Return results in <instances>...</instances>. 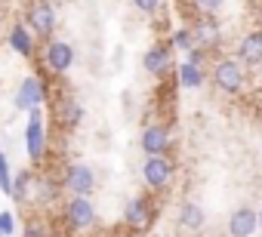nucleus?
I'll list each match as a JSON object with an SVG mask.
<instances>
[{
    "instance_id": "obj_1",
    "label": "nucleus",
    "mask_w": 262,
    "mask_h": 237,
    "mask_svg": "<svg viewBox=\"0 0 262 237\" xmlns=\"http://www.w3.org/2000/svg\"><path fill=\"white\" fill-rule=\"evenodd\" d=\"M65 188H68L74 197H86V194H93V188H96V176H93V170H90L86 163H71V167L65 170Z\"/></svg>"
},
{
    "instance_id": "obj_2",
    "label": "nucleus",
    "mask_w": 262,
    "mask_h": 237,
    "mask_svg": "<svg viewBox=\"0 0 262 237\" xmlns=\"http://www.w3.org/2000/svg\"><path fill=\"white\" fill-rule=\"evenodd\" d=\"M25 148H28V157H31V160H40V157H43V148H47V136H43V124H40V108H31V111H28V127H25Z\"/></svg>"
},
{
    "instance_id": "obj_3",
    "label": "nucleus",
    "mask_w": 262,
    "mask_h": 237,
    "mask_svg": "<svg viewBox=\"0 0 262 237\" xmlns=\"http://www.w3.org/2000/svg\"><path fill=\"white\" fill-rule=\"evenodd\" d=\"M213 83H216L219 89H225V92H237V89L244 86V71H241V65L231 62V59L216 62V68H213Z\"/></svg>"
},
{
    "instance_id": "obj_4",
    "label": "nucleus",
    "mask_w": 262,
    "mask_h": 237,
    "mask_svg": "<svg viewBox=\"0 0 262 237\" xmlns=\"http://www.w3.org/2000/svg\"><path fill=\"white\" fill-rule=\"evenodd\" d=\"M28 28L34 34H53V28H56L53 4H47V0H34V4L28 7Z\"/></svg>"
},
{
    "instance_id": "obj_5",
    "label": "nucleus",
    "mask_w": 262,
    "mask_h": 237,
    "mask_svg": "<svg viewBox=\"0 0 262 237\" xmlns=\"http://www.w3.org/2000/svg\"><path fill=\"white\" fill-rule=\"evenodd\" d=\"M170 176H173V163H170L164 154H155V157H148V160L142 163V179H145L151 188H164V185L170 182Z\"/></svg>"
},
{
    "instance_id": "obj_6",
    "label": "nucleus",
    "mask_w": 262,
    "mask_h": 237,
    "mask_svg": "<svg viewBox=\"0 0 262 237\" xmlns=\"http://www.w3.org/2000/svg\"><path fill=\"white\" fill-rule=\"evenodd\" d=\"M71 65H74V50H71V43L53 40V43L47 46V68L56 71V74H62V71H68Z\"/></svg>"
},
{
    "instance_id": "obj_7",
    "label": "nucleus",
    "mask_w": 262,
    "mask_h": 237,
    "mask_svg": "<svg viewBox=\"0 0 262 237\" xmlns=\"http://www.w3.org/2000/svg\"><path fill=\"white\" fill-rule=\"evenodd\" d=\"M65 216H68L71 228H90L96 222V209L86 197H71V203L65 206Z\"/></svg>"
},
{
    "instance_id": "obj_8",
    "label": "nucleus",
    "mask_w": 262,
    "mask_h": 237,
    "mask_svg": "<svg viewBox=\"0 0 262 237\" xmlns=\"http://www.w3.org/2000/svg\"><path fill=\"white\" fill-rule=\"evenodd\" d=\"M256 228H259V212L250 209V206L234 209L231 219H228V231H231V237H250Z\"/></svg>"
},
{
    "instance_id": "obj_9",
    "label": "nucleus",
    "mask_w": 262,
    "mask_h": 237,
    "mask_svg": "<svg viewBox=\"0 0 262 237\" xmlns=\"http://www.w3.org/2000/svg\"><path fill=\"white\" fill-rule=\"evenodd\" d=\"M40 102H43V86H40V80H37V77L22 80V86H19V92H16V105H19V111L40 108Z\"/></svg>"
},
{
    "instance_id": "obj_10",
    "label": "nucleus",
    "mask_w": 262,
    "mask_h": 237,
    "mask_svg": "<svg viewBox=\"0 0 262 237\" xmlns=\"http://www.w3.org/2000/svg\"><path fill=\"white\" fill-rule=\"evenodd\" d=\"M123 219H126V225H129V228L145 231V228L151 225V206H148L142 197H136V200H129V203H126V212H123Z\"/></svg>"
},
{
    "instance_id": "obj_11",
    "label": "nucleus",
    "mask_w": 262,
    "mask_h": 237,
    "mask_svg": "<svg viewBox=\"0 0 262 237\" xmlns=\"http://www.w3.org/2000/svg\"><path fill=\"white\" fill-rule=\"evenodd\" d=\"M237 59L247 65H262V31H250L237 43Z\"/></svg>"
},
{
    "instance_id": "obj_12",
    "label": "nucleus",
    "mask_w": 262,
    "mask_h": 237,
    "mask_svg": "<svg viewBox=\"0 0 262 237\" xmlns=\"http://www.w3.org/2000/svg\"><path fill=\"white\" fill-rule=\"evenodd\" d=\"M167 145H170V136H167V130H164V127H148V130L142 133V151H145L148 157L164 154V151H167Z\"/></svg>"
},
{
    "instance_id": "obj_13",
    "label": "nucleus",
    "mask_w": 262,
    "mask_h": 237,
    "mask_svg": "<svg viewBox=\"0 0 262 237\" xmlns=\"http://www.w3.org/2000/svg\"><path fill=\"white\" fill-rule=\"evenodd\" d=\"M170 68V46H151L148 53H145V71H151V74H164Z\"/></svg>"
},
{
    "instance_id": "obj_14",
    "label": "nucleus",
    "mask_w": 262,
    "mask_h": 237,
    "mask_svg": "<svg viewBox=\"0 0 262 237\" xmlns=\"http://www.w3.org/2000/svg\"><path fill=\"white\" fill-rule=\"evenodd\" d=\"M191 37L198 40V43H207V46H213L216 40H219V25L210 19V16H204L198 25H194V31H191Z\"/></svg>"
},
{
    "instance_id": "obj_15",
    "label": "nucleus",
    "mask_w": 262,
    "mask_h": 237,
    "mask_svg": "<svg viewBox=\"0 0 262 237\" xmlns=\"http://www.w3.org/2000/svg\"><path fill=\"white\" fill-rule=\"evenodd\" d=\"M179 222H182V228H191V231H198V228L207 222V212H204L198 203H185V206L179 209Z\"/></svg>"
},
{
    "instance_id": "obj_16",
    "label": "nucleus",
    "mask_w": 262,
    "mask_h": 237,
    "mask_svg": "<svg viewBox=\"0 0 262 237\" xmlns=\"http://www.w3.org/2000/svg\"><path fill=\"white\" fill-rule=\"evenodd\" d=\"M10 46H13L19 56H31V53H34V40L28 37V28H25V25H16V28H13Z\"/></svg>"
},
{
    "instance_id": "obj_17",
    "label": "nucleus",
    "mask_w": 262,
    "mask_h": 237,
    "mask_svg": "<svg viewBox=\"0 0 262 237\" xmlns=\"http://www.w3.org/2000/svg\"><path fill=\"white\" fill-rule=\"evenodd\" d=\"M179 83L188 86V89H198L204 83V68L201 65H191V62H182L179 65Z\"/></svg>"
},
{
    "instance_id": "obj_18",
    "label": "nucleus",
    "mask_w": 262,
    "mask_h": 237,
    "mask_svg": "<svg viewBox=\"0 0 262 237\" xmlns=\"http://www.w3.org/2000/svg\"><path fill=\"white\" fill-rule=\"evenodd\" d=\"M80 117H83V108H80L77 102L68 99V102L62 105V124H65V127H77V124H80Z\"/></svg>"
},
{
    "instance_id": "obj_19",
    "label": "nucleus",
    "mask_w": 262,
    "mask_h": 237,
    "mask_svg": "<svg viewBox=\"0 0 262 237\" xmlns=\"http://www.w3.org/2000/svg\"><path fill=\"white\" fill-rule=\"evenodd\" d=\"M0 188H4V194H13V173L7 154H0Z\"/></svg>"
},
{
    "instance_id": "obj_20",
    "label": "nucleus",
    "mask_w": 262,
    "mask_h": 237,
    "mask_svg": "<svg viewBox=\"0 0 262 237\" xmlns=\"http://www.w3.org/2000/svg\"><path fill=\"white\" fill-rule=\"evenodd\" d=\"M173 46H176V50H185V53H191V50H194V37H191V31H188V28L176 31V34H173Z\"/></svg>"
},
{
    "instance_id": "obj_21",
    "label": "nucleus",
    "mask_w": 262,
    "mask_h": 237,
    "mask_svg": "<svg viewBox=\"0 0 262 237\" xmlns=\"http://www.w3.org/2000/svg\"><path fill=\"white\" fill-rule=\"evenodd\" d=\"M16 231V219H13V212H0V237H10Z\"/></svg>"
},
{
    "instance_id": "obj_22",
    "label": "nucleus",
    "mask_w": 262,
    "mask_h": 237,
    "mask_svg": "<svg viewBox=\"0 0 262 237\" xmlns=\"http://www.w3.org/2000/svg\"><path fill=\"white\" fill-rule=\"evenodd\" d=\"M25 188H28V173H22L19 179H13V197L22 200L25 197Z\"/></svg>"
},
{
    "instance_id": "obj_23",
    "label": "nucleus",
    "mask_w": 262,
    "mask_h": 237,
    "mask_svg": "<svg viewBox=\"0 0 262 237\" xmlns=\"http://www.w3.org/2000/svg\"><path fill=\"white\" fill-rule=\"evenodd\" d=\"M136 4V10H142V13H155L158 7H161V0H133Z\"/></svg>"
},
{
    "instance_id": "obj_24",
    "label": "nucleus",
    "mask_w": 262,
    "mask_h": 237,
    "mask_svg": "<svg viewBox=\"0 0 262 237\" xmlns=\"http://www.w3.org/2000/svg\"><path fill=\"white\" fill-rule=\"evenodd\" d=\"M194 4L201 7V10H207V13H213V10H219L225 0H194Z\"/></svg>"
},
{
    "instance_id": "obj_25",
    "label": "nucleus",
    "mask_w": 262,
    "mask_h": 237,
    "mask_svg": "<svg viewBox=\"0 0 262 237\" xmlns=\"http://www.w3.org/2000/svg\"><path fill=\"white\" fill-rule=\"evenodd\" d=\"M259 225H262V212H259Z\"/></svg>"
}]
</instances>
